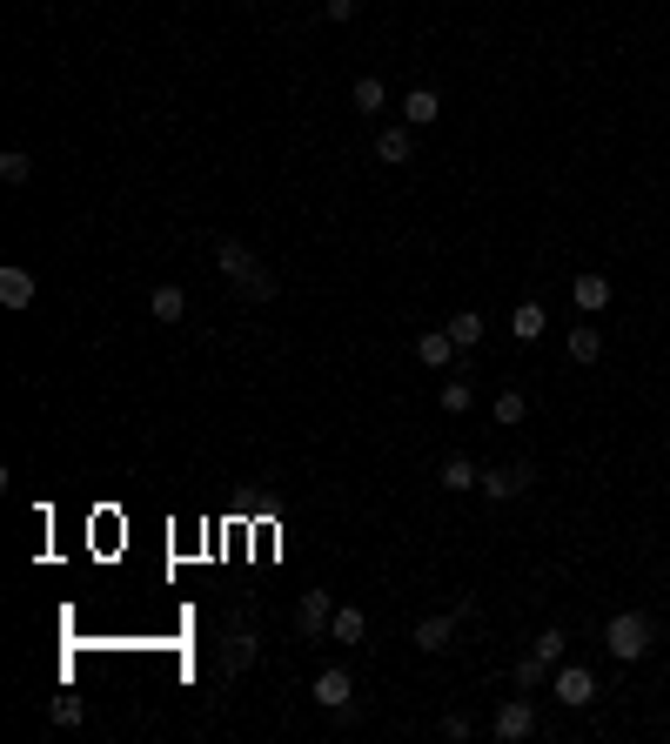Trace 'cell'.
Returning a JSON list of instances; mask_svg holds the SVG:
<instances>
[{"label": "cell", "instance_id": "cell-1", "mask_svg": "<svg viewBox=\"0 0 670 744\" xmlns=\"http://www.w3.org/2000/svg\"><path fill=\"white\" fill-rule=\"evenodd\" d=\"M215 269H222L228 289L248 295V302H268V295H275V275H268L262 262H255V248H242L235 235H222V242H215Z\"/></svg>", "mask_w": 670, "mask_h": 744}, {"label": "cell", "instance_id": "cell-2", "mask_svg": "<svg viewBox=\"0 0 670 744\" xmlns=\"http://www.w3.org/2000/svg\"><path fill=\"white\" fill-rule=\"evenodd\" d=\"M650 617L644 610H617L610 624H603V651L617 657V664H637V657H650Z\"/></svg>", "mask_w": 670, "mask_h": 744}, {"label": "cell", "instance_id": "cell-3", "mask_svg": "<svg viewBox=\"0 0 670 744\" xmlns=\"http://www.w3.org/2000/svg\"><path fill=\"white\" fill-rule=\"evenodd\" d=\"M309 698L322 704V711H329V718H349V698H356V677L342 671V664H329V671H315Z\"/></svg>", "mask_w": 670, "mask_h": 744}, {"label": "cell", "instance_id": "cell-4", "mask_svg": "<svg viewBox=\"0 0 670 744\" xmlns=\"http://www.w3.org/2000/svg\"><path fill=\"white\" fill-rule=\"evenodd\" d=\"M550 691H557L570 711H583V704L597 698V671H590V664H557V671H550Z\"/></svg>", "mask_w": 670, "mask_h": 744}, {"label": "cell", "instance_id": "cell-5", "mask_svg": "<svg viewBox=\"0 0 670 744\" xmlns=\"http://www.w3.org/2000/svg\"><path fill=\"white\" fill-rule=\"evenodd\" d=\"M490 731H496L503 744L530 738V731H536V711H530V698H523V691H516V698H503V704H496V718H490Z\"/></svg>", "mask_w": 670, "mask_h": 744}, {"label": "cell", "instance_id": "cell-6", "mask_svg": "<svg viewBox=\"0 0 670 744\" xmlns=\"http://www.w3.org/2000/svg\"><path fill=\"white\" fill-rule=\"evenodd\" d=\"M536 476H530V463H496V470H483V496L490 503H510V496H523Z\"/></svg>", "mask_w": 670, "mask_h": 744}, {"label": "cell", "instance_id": "cell-7", "mask_svg": "<svg viewBox=\"0 0 670 744\" xmlns=\"http://www.w3.org/2000/svg\"><path fill=\"white\" fill-rule=\"evenodd\" d=\"M329 617H335L329 590H302V604H295V631H302V637H322V631H329Z\"/></svg>", "mask_w": 670, "mask_h": 744}, {"label": "cell", "instance_id": "cell-8", "mask_svg": "<svg viewBox=\"0 0 670 744\" xmlns=\"http://www.w3.org/2000/svg\"><path fill=\"white\" fill-rule=\"evenodd\" d=\"M570 302H577L583 316H603L610 309V275H597V269H583L577 282H570Z\"/></svg>", "mask_w": 670, "mask_h": 744}, {"label": "cell", "instance_id": "cell-9", "mask_svg": "<svg viewBox=\"0 0 670 744\" xmlns=\"http://www.w3.org/2000/svg\"><path fill=\"white\" fill-rule=\"evenodd\" d=\"M402 121H409V128L443 121V94H436V88H409V94H402Z\"/></svg>", "mask_w": 670, "mask_h": 744}, {"label": "cell", "instance_id": "cell-10", "mask_svg": "<svg viewBox=\"0 0 670 744\" xmlns=\"http://www.w3.org/2000/svg\"><path fill=\"white\" fill-rule=\"evenodd\" d=\"M255 657H262V644H255L248 631H228V637H222V677H242Z\"/></svg>", "mask_w": 670, "mask_h": 744}, {"label": "cell", "instance_id": "cell-11", "mask_svg": "<svg viewBox=\"0 0 670 744\" xmlns=\"http://www.w3.org/2000/svg\"><path fill=\"white\" fill-rule=\"evenodd\" d=\"M436 483H443L449 496H469V490H483V470H476L469 456H449L443 470H436Z\"/></svg>", "mask_w": 670, "mask_h": 744}, {"label": "cell", "instance_id": "cell-12", "mask_svg": "<svg viewBox=\"0 0 670 744\" xmlns=\"http://www.w3.org/2000/svg\"><path fill=\"white\" fill-rule=\"evenodd\" d=\"M456 624H463L456 610H443V617H423V624H416V651H449Z\"/></svg>", "mask_w": 670, "mask_h": 744}, {"label": "cell", "instance_id": "cell-13", "mask_svg": "<svg viewBox=\"0 0 670 744\" xmlns=\"http://www.w3.org/2000/svg\"><path fill=\"white\" fill-rule=\"evenodd\" d=\"M409 155H416V128H382V135H376V161L402 168Z\"/></svg>", "mask_w": 670, "mask_h": 744}, {"label": "cell", "instance_id": "cell-14", "mask_svg": "<svg viewBox=\"0 0 670 744\" xmlns=\"http://www.w3.org/2000/svg\"><path fill=\"white\" fill-rule=\"evenodd\" d=\"M449 356H456L449 329H423V336H416V362H423V369H449Z\"/></svg>", "mask_w": 670, "mask_h": 744}, {"label": "cell", "instance_id": "cell-15", "mask_svg": "<svg viewBox=\"0 0 670 744\" xmlns=\"http://www.w3.org/2000/svg\"><path fill=\"white\" fill-rule=\"evenodd\" d=\"M34 302V269H0V309H27Z\"/></svg>", "mask_w": 670, "mask_h": 744}, {"label": "cell", "instance_id": "cell-16", "mask_svg": "<svg viewBox=\"0 0 670 744\" xmlns=\"http://www.w3.org/2000/svg\"><path fill=\"white\" fill-rule=\"evenodd\" d=\"M148 316H155V322H181V316H188V295H181L175 282H161V289H148Z\"/></svg>", "mask_w": 670, "mask_h": 744}, {"label": "cell", "instance_id": "cell-17", "mask_svg": "<svg viewBox=\"0 0 670 744\" xmlns=\"http://www.w3.org/2000/svg\"><path fill=\"white\" fill-rule=\"evenodd\" d=\"M550 329V316H543V302H516V316H510V336L516 342H536Z\"/></svg>", "mask_w": 670, "mask_h": 744}, {"label": "cell", "instance_id": "cell-18", "mask_svg": "<svg viewBox=\"0 0 670 744\" xmlns=\"http://www.w3.org/2000/svg\"><path fill=\"white\" fill-rule=\"evenodd\" d=\"M563 349H570V362H597V356H603V336H597V322H577Z\"/></svg>", "mask_w": 670, "mask_h": 744}, {"label": "cell", "instance_id": "cell-19", "mask_svg": "<svg viewBox=\"0 0 670 744\" xmlns=\"http://www.w3.org/2000/svg\"><path fill=\"white\" fill-rule=\"evenodd\" d=\"M329 637H335V644H362V610H356V604H335Z\"/></svg>", "mask_w": 670, "mask_h": 744}, {"label": "cell", "instance_id": "cell-20", "mask_svg": "<svg viewBox=\"0 0 670 744\" xmlns=\"http://www.w3.org/2000/svg\"><path fill=\"white\" fill-rule=\"evenodd\" d=\"M443 329H449V342H456V349H476V342H483V316H476V309H463V316H449Z\"/></svg>", "mask_w": 670, "mask_h": 744}, {"label": "cell", "instance_id": "cell-21", "mask_svg": "<svg viewBox=\"0 0 670 744\" xmlns=\"http://www.w3.org/2000/svg\"><path fill=\"white\" fill-rule=\"evenodd\" d=\"M550 671H557V664H543V657H516V691H543V684H550Z\"/></svg>", "mask_w": 670, "mask_h": 744}, {"label": "cell", "instance_id": "cell-22", "mask_svg": "<svg viewBox=\"0 0 670 744\" xmlns=\"http://www.w3.org/2000/svg\"><path fill=\"white\" fill-rule=\"evenodd\" d=\"M27 175H34V155H27V148H7V155H0V181H14V188H21Z\"/></svg>", "mask_w": 670, "mask_h": 744}, {"label": "cell", "instance_id": "cell-23", "mask_svg": "<svg viewBox=\"0 0 670 744\" xmlns=\"http://www.w3.org/2000/svg\"><path fill=\"white\" fill-rule=\"evenodd\" d=\"M382 101H389V88H382L376 74H362V81H356V108L362 114H382Z\"/></svg>", "mask_w": 670, "mask_h": 744}, {"label": "cell", "instance_id": "cell-24", "mask_svg": "<svg viewBox=\"0 0 670 744\" xmlns=\"http://www.w3.org/2000/svg\"><path fill=\"white\" fill-rule=\"evenodd\" d=\"M523 409H530V403H523V389H503V396H496V423L516 429V423H523Z\"/></svg>", "mask_w": 670, "mask_h": 744}, {"label": "cell", "instance_id": "cell-25", "mask_svg": "<svg viewBox=\"0 0 670 744\" xmlns=\"http://www.w3.org/2000/svg\"><path fill=\"white\" fill-rule=\"evenodd\" d=\"M530 651H536V657H543V664H563V651H570V637H563V631H557V624H550V631L536 637Z\"/></svg>", "mask_w": 670, "mask_h": 744}, {"label": "cell", "instance_id": "cell-26", "mask_svg": "<svg viewBox=\"0 0 670 744\" xmlns=\"http://www.w3.org/2000/svg\"><path fill=\"white\" fill-rule=\"evenodd\" d=\"M436 403H443L449 416H463V409H469V383H463V376H449V383H443V396H436Z\"/></svg>", "mask_w": 670, "mask_h": 744}, {"label": "cell", "instance_id": "cell-27", "mask_svg": "<svg viewBox=\"0 0 670 744\" xmlns=\"http://www.w3.org/2000/svg\"><path fill=\"white\" fill-rule=\"evenodd\" d=\"M54 724L74 731V724H81V698H54Z\"/></svg>", "mask_w": 670, "mask_h": 744}, {"label": "cell", "instance_id": "cell-28", "mask_svg": "<svg viewBox=\"0 0 670 744\" xmlns=\"http://www.w3.org/2000/svg\"><path fill=\"white\" fill-rule=\"evenodd\" d=\"M322 14H329V21H356L362 0H322Z\"/></svg>", "mask_w": 670, "mask_h": 744}]
</instances>
